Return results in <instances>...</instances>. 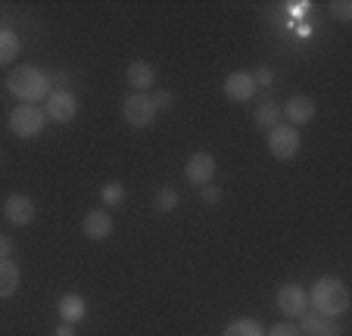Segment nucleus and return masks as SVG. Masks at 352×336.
<instances>
[{"label":"nucleus","instance_id":"1","mask_svg":"<svg viewBox=\"0 0 352 336\" xmlns=\"http://www.w3.org/2000/svg\"><path fill=\"white\" fill-rule=\"evenodd\" d=\"M3 87H7V93L16 97L19 103L38 106V103H47L54 81H50V72H44V69H38V66H16L13 72L7 75V85Z\"/></svg>","mask_w":352,"mask_h":336},{"label":"nucleus","instance_id":"2","mask_svg":"<svg viewBox=\"0 0 352 336\" xmlns=\"http://www.w3.org/2000/svg\"><path fill=\"white\" fill-rule=\"evenodd\" d=\"M306 296H309V309L321 317H333L337 321L340 315L349 311V290H346V284L340 277H318Z\"/></svg>","mask_w":352,"mask_h":336},{"label":"nucleus","instance_id":"3","mask_svg":"<svg viewBox=\"0 0 352 336\" xmlns=\"http://www.w3.org/2000/svg\"><path fill=\"white\" fill-rule=\"evenodd\" d=\"M7 128L13 131V137L32 140V137H38V134L47 128V112L41 109V106H25V103H19V106H16V109L7 115Z\"/></svg>","mask_w":352,"mask_h":336},{"label":"nucleus","instance_id":"4","mask_svg":"<svg viewBox=\"0 0 352 336\" xmlns=\"http://www.w3.org/2000/svg\"><path fill=\"white\" fill-rule=\"evenodd\" d=\"M160 112L153 109V100L150 93H128L125 103H122V119L131 128H150L156 122Z\"/></svg>","mask_w":352,"mask_h":336},{"label":"nucleus","instance_id":"5","mask_svg":"<svg viewBox=\"0 0 352 336\" xmlns=\"http://www.w3.org/2000/svg\"><path fill=\"white\" fill-rule=\"evenodd\" d=\"M299 146H302V137H299L296 128L278 125V128L268 131V153H272L278 162H290V159H296Z\"/></svg>","mask_w":352,"mask_h":336},{"label":"nucleus","instance_id":"6","mask_svg":"<svg viewBox=\"0 0 352 336\" xmlns=\"http://www.w3.org/2000/svg\"><path fill=\"white\" fill-rule=\"evenodd\" d=\"M44 112H47V122L69 125V122L78 115V97H75L72 91H50Z\"/></svg>","mask_w":352,"mask_h":336},{"label":"nucleus","instance_id":"7","mask_svg":"<svg viewBox=\"0 0 352 336\" xmlns=\"http://www.w3.org/2000/svg\"><path fill=\"white\" fill-rule=\"evenodd\" d=\"M274 305H278V311L287 317V321H293V317H299L302 311H309V296H306V290H302V287L284 284V287H278Z\"/></svg>","mask_w":352,"mask_h":336},{"label":"nucleus","instance_id":"8","mask_svg":"<svg viewBox=\"0 0 352 336\" xmlns=\"http://www.w3.org/2000/svg\"><path fill=\"white\" fill-rule=\"evenodd\" d=\"M315 100L306 97V93H293L284 106H280V119H287L290 128H299V125H309L315 119Z\"/></svg>","mask_w":352,"mask_h":336},{"label":"nucleus","instance_id":"9","mask_svg":"<svg viewBox=\"0 0 352 336\" xmlns=\"http://www.w3.org/2000/svg\"><path fill=\"white\" fill-rule=\"evenodd\" d=\"M184 175L193 187H206L215 178V156L212 153H193L184 162Z\"/></svg>","mask_w":352,"mask_h":336},{"label":"nucleus","instance_id":"10","mask_svg":"<svg viewBox=\"0 0 352 336\" xmlns=\"http://www.w3.org/2000/svg\"><path fill=\"white\" fill-rule=\"evenodd\" d=\"M3 218H7L13 227H28L34 221V199L25 193H13V197L3 199Z\"/></svg>","mask_w":352,"mask_h":336},{"label":"nucleus","instance_id":"11","mask_svg":"<svg viewBox=\"0 0 352 336\" xmlns=\"http://www.w3.org/2000/svg\"><path fill=\"white\" fill-rule=\"evenodd\" d=\"M296 327L302 330V336H343V327L333 317H321L315 311H302Z\"/></svg>","mask_w":352,"mask_h":336},{"label":"nucleus","instance_id":"12","mask_svg":"<svg viewBox=\"0 0 352 336\" xmlns=\"http://www.w3.org/2000/svg\"><path fill=\"white\" fill-rule=\"evenodd\" d=\"M113 215H109L107 209H91L85 215V221H81V234H85L87 240H107L109 234H113Z\"/></svg>","mask_w":352,"mask_h":336},{"label":"nucleus","instance_id":"13","mask_svg":"<svg viewBox=\"0 0 352 336\" xmlns=\"http://www.w3.org/2000/svg\"><path fill=\"white\" fill-rule=\"evenodd\" d=\"M56 315H60L63 324H72V327H78V324L87 317L85 296H78V293H66V296H60V302H56Z\"/></svg>","mask_w":352,"mask_h":336},{"label":"nucleus","instance_id":"14","mask_svg":"<svg viewBox=\"0 0 352 336\" xmlns=\"http://www.w3.org/2000/svg\"><path fill=\"white\" fill-rule=\"evenodd\" d=\"M256 93V81L250 72H231L225 78V97L234 100V103H246V100H253Z\"/></svg>","mask_w":352,"mask_h":336},{"label":"nucleus","instance_id":"15","mask_svg":"<svg viewBox=\"0 0 352 336\" xmlns=\"http://www.w3.org/2000/svg\"><path fill=\"white\" fill-rule=\"evenodd\" d=\"M125 78H128V87H134V93H146L150 87H156V69L144 60H134L128 63Z\"/></svg>","mask_w":352,"mask_h":336},{"label":"nucleus","instance_id":"16","mask_svg":"<svg viewBox=\"0 0 352 336\" xmlns=\"http://www.w3.org/2000/svg\"><path fill=\"white\" fill-rule=\"evenodd\" d=\"M22 287V268L13 262V258H7V262H0V299H10L16 296Z\"/></svg>","mask_w":352,"mask_h":336},{"label":"nucleus","instance_id":"17","mask_svg":"<svg viewBox=\"0 0 352 336\" xmlns=\"http://www.w3.org/2000/svg\"><path fill=\"white\" fill-rule=\"evenodd\" d=\"M253 122L259 128H265V131L278 128L280 125V106L274 103V100H262V103L256 106V112H253Z\"/></svg>","mask_w":352,"mask_h":336},{"label":"nucleus","instance_id":"18","mask_svg":"<svg viewBox=\"0 0 352 336\" xmlns=\"http://www.w3.org/2000/svg\"><path fill=\"white\" fill-rule=\"evenodd\" d=\"M22 41L13 28H0V66H10V63L19 56Z\"/></svg>","mask_w":352,"mask_h":336},{"label":"nucleus","instance_id":"19","mask_svg":"<svg viewBox=\"0 0 352 336\" xmlns=\"http://www.w3.org/2000/svg\"><path fill=\"white\" fill-rule=\"evenodd\" d=\"M128 197V187L122 184V181H107V184L100 187V203H103V209H119L122 203H125Z\"/></svg>","mask_w":352,"mask_h":336},{"label":"nucleus","instance_id":"20","mask_svg":"<svg viewBox=\"0 0 352 336\" xmlns=\"http://www.w3.org/2000/svg\"><path fill=\"white\" fill-rule=\"evenodd\" d=\"M221 336H265V327L256 317H237V321L228 324Z\"/></svg>","mask_w":352,"mask_h":336},{"label":"nucleus","instance_id":"21","mask_svg":"<svg viewBox=\"0 0 352 336\" xmlns=\"http://www.w3.org/2000/svg\"><path fill=\"white\" fill-rule=\"evenodd\" d=\"M178 203H181V197H178V190L175 187H160L156 190V197H153V209L156 212H162V215H168V212H175L178 209Z\"/></svg>","mask_w":352,"mask_h":336},{"label":"nucleus","instance_id":"22","mask_svg":"<svg viewBox=\"0 0 352 336\" xmlns=\"http://www.w3.org/2000/svg\"><path fill=\"white\" fill-rule=\"evenodd\" d=\"M150 100H153V109L156 112H166V109H172V106H175V93L172 91H160V87H153Z\"/></svg>","mask_w":352,"mask_h":336},{"label":"nucleus","instance_id":"23","mask_svg":"<svg viewBox=\"0 0 352 336\" xmlns=\"http://www.w3.org/2000/svg\"><path fill=\"white\" fill-rule=\"evenodd\" d=\"M331 13H333V19H337V22H349L352 19V3H349V0H333Z\"/></svg>","mask_w":352,"mask_h":336},{"label":"nucleus","instance_id":"24","mask_svg":"<svg viewBox=\"0 0 352 336\" xmlns=\"http://www.w3.org/2000/svg\"><path fill=\"white\" fill-rule=\"evenodd\" d=\"M253 81H256V91H259V87H272L274 85V72L268 66H259V69H253Z\"/></svg>","mask_w":352,"mask_h":336},{"label":"nucleus","instance_id":"25","mask_svg":"<svg viewBox=\"0 0 352 336\" xmlns=\"http://www.w3.org/2000/svg\"><path fill=\"white\" fill-rule=\"evenodd\" d=\"M265 336H302V330H299L293 321H284V324H274Z\"/></svg>","mask_w":352,"mask_h":336},{"label":"nucleus","instance_id":"26","mask_svg":"<svg viewBox=\"0 0 352 336\" xmlns=\"http://www.w3.org/2000/svg\"><path fill=\"white\" fill-rule=\"evenodd\" d=\"M199 199H203L206 205H219L221 203V187H212V184L199 187Z\"/></svg>","mask_w":352,"mask_h":336},{"label":"nucleus","instance_id":"27","mask_svg":"<svg viewBox=\"0 0 352 336\" xmlns=\"http://www.w3.org/2000/svg\"><path fill=\"white\" fill-rule=\"evenodd\" d=\"M50 81H54V85H60V91H69V87H72V75L69 72H63V69H56L54 75H50Z\"/></svg>","mask_w":352,"mask_h":336},{"label":"nucleus","instance_id":"28","mask_svg":"<svg viewBox=\"0 0 352 336\" xmlns=\"http://www.w3.org/2000/svg\"><path fill=\"white\" fill-rule=\"evenodd\" d=\"M7 258H13V240L0 234V262H7Z\"/></svg>","mask_w":352,"mask_h":336},{"label":"nucleus","instance_id":"29","mask_svg":"<svg viewBox=\"0 0 352 336\" xmlns=\"http://www.w3.org/2000/svg\"><path fill=\"white\" fill-rule=\"evenodd\" d=\"M54 336H78V330L72 324H60V327H54Z\"/></svg>","mask_w":352,"mask_h":336},{"label":"nucleus","instance_id":"30","mask_svg":"<svg viewBox=\"0 0 352 336\" xmlns=\"http://www.w3.org/2000/svg\"><path fill=\"white\" fill-rule=\"evenodd\" d=\"M290 10H293L296 16H306V13H309V3H293Z\"/></svg>","mask_w":352,"mask_h":336}]
</instances>
